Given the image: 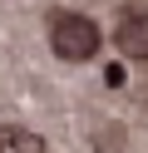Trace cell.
<instances>
[{"instance_id": "obj_1", "label": "cell", "mask_w": 148, "mask_h": 153, "mask_svg": "<svg viewBox=\"0 0 148 153\" xmlns=\"http://www.w3.org/2000/svg\"><path fill=\"white\" fill-rule=\"evenodd\" d=\"M99 40H104L99 25L84 20V15H49V45H54L59 59H69V64L94 59V54H99Z\"/></svg>"}, {"instance_id": "obj_2", "label": "cell", "mask_w": 148, "mask_h": 153, "mask_svg": "<svg viewBox=\"0 0 148 153\" xmlns=\"http://www.w3.org/2000/svg\"><path fill=\"white\" fill-rule=\"evenodd\" d=\"M114 45L128 54V59H148V15H143V10L123 15L118 30H114Z\"/></svg>"}, {"instance_id": "obj_3", "label": "cell", "mask_w": 148, "mask_h": 153, "mask_svg": "<svg viewBox=\"0 0 148 153\" xmlns=\"http://www.w3.org/2000/svg\"><path fill=\"white\" fill-rule=\"evenodd\" d=\"M0 153H45V138L30 128H0Z\"/></svg>"}]
</instances>
